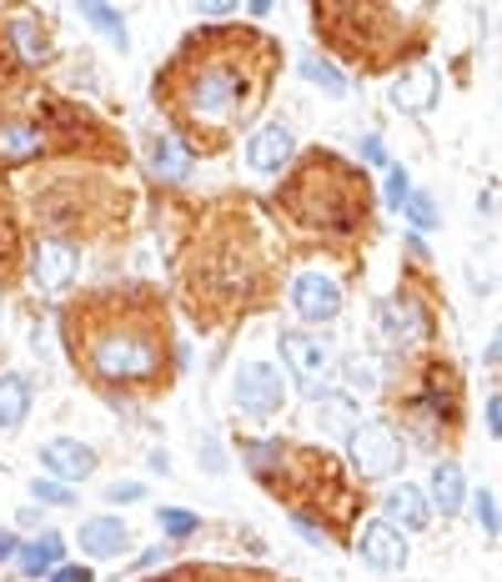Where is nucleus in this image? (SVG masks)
<instances>
[{
    "mask_svg": "<svg viewBox=\"0 0 502 582\" xmlns=\"http://www.w3.org/2000/svg\"><path fill=\"white\" fill-rule=\"evenodd\" d=\"M296 71H302V76L312 81V86L327 91V96H347V76H342L337 65L322 61V55H302V65H296Z\"/></svg>",
    "mask_w": 502,
    "mask_h": 582,
    "instance_id": "nucleus-25",
    "label": "nucleus"
},
{
    "mask_svg": "<svg viewBox=\"0 0 502 582\" xmlns=\"http://www.w3.org/2000/svg\"><path fill=\"white\" fill-rule=\"evenodd\" d=\"M197 453L207 457V472H227V463H221V447L211 443V437H207V447H197Z\"/></svg>",
    "mask_w": 502,
    "mask_h": 582,
    "instance_id": "nucleus-37",
    "label": "nucleus"
},
{
    "mask_svg": "<svg viewBox=\"0 0 502 582\" xmlns=\"http://www.w3.org/2000/svg\"><path fill=\"white\" fill-rule=\"evenodd\" d=\"M362 162L367 166H387V146H383V136L372 131V136H362Z\"/></svg>",
    "mask_w": 502,
    "mask_h": 582,
    "instance_id": "nucleus-34",
    "label": "nucleus"
},
{
    "mask_svg": "<svg viewBox=\"0 0 502 582\" xmlns=\"http://www.w3.org/2000/svg\"><path fill=\"white\" fill-rule=\"evenodd\" d=\"M383 512H387V528H397L407 538V532H422L427 522H432V507H427V497H422V487H412V482H397V487H387V497H383Z\"/></svg>",
    "mask_w": 502,
    "mask_h": 582,
    "instance_id": "nucleus-13",
    "label": "nucleus"
},
{
    "mask_svg": "<svg viewBox=\"0 0 502 582\" xmlns=\"http://www.w3.org/2000/svg\"><path fill=\"white\" fill-rule=\"evenodd\" d=\"M35 402V382L25 372H0V432H15L31 417Z\"/></svg>",
    "mask_w": 502,
    "mask_h": 582,
    "instance_id": "nucleus-18",
    "label": "nucleus"
},
{
    "mask_svg": "<svg viewBox=\"0 0 502 582\" xmlns=\"http://www.w3.org/2000/svg\"><path fill=\"white\" fill-rule=\"evenodd\" d=\"M377 326H383V342L387 346H422L427 336H432V316H427V306L417 302V297H393V302H383V312H377Z\"/></svg>",
    "mask_w": 502,
    "mask_h": 582,
    "instance_id": "nucleus-9",
    "label": "nucleus"
},
{
    "mask_svg": "<svg viewBox=\"0 0 502 582\" xmlns=\"http://www.w3.org/2000/svg\"><path fill=\"white\" fill-rule=\"evenodd\" d=\"M146 162H151V172L161 176L166 186H181V181H191V172H197V146H186L181 136H156Z\"/></svg>",
    "mask_w": 502,
    "mask_h": 582,
    "instance_id": "nucleus-16",
    "label": "nucleus"
},
{
    "mask_svg": "<svg viewBox=\"0 0 502 582\" xmlns=\"http://www.w3.org/2000/svg\"><path fill=\"white\" fill-rule=\"evenodd\" d=\"M241 463H247L251 472L272 477L276 467L286 463V447H282V443H241Z\"/></svg>",
    "mask_w": 502,
    "mask_h": 582,
    "instance_id": "nucleus-26",
    "label": "nucleus"
},
{
    "mask_svg": "<svg viewBox=\"0 0 502 582\" xmlns=\"http://www.w3.org/2000/svg\"><path fill=\"white\" fill-rule=\"evenodd\" d=\"M357 552H362V562H367V568H377V572H402L407 558H412L407 538L397 528H387L383 518L367 522V528L357 532Z\"/></svg>",
    "mask_w": 502,
    "mask_h": 582,
    "instance_id": "nucleus-11",
    "label": "nucleus"
},
{
    "mask_svg": "<svg viewBox=\"0 0 502 582\" xmlns=\"http://www.w3.org/2000/svg\"><path fill=\"white\" fill-rule=\"evenodd\" d=\"M45 131L31 121H0V162H31L41 156Z\"/></svg>",
    "mask_w": 502,
    "mask_h": 582,
    "instance_id": "nucleus-23",
    "label": "nucleus"
},
{
    "mask_svg": "<svg viewBox=\"0 0 502 582\" xmlns=\"http://www.w3.org/2000/svg\"><path fill=\"white\" fill-rule=\"evenodd\" d=\"M282 346V362L292 372V382L306 392V397H327V377H332V342L322 332H306V326H286L276 336Z\"/></svg>",
    "mask_w": 502,
    "mask_h": 582,
    "instance_id": "nucleus-4",
    "label": "nucleus"
},
{
    "mask_svg": "<svg viewBox=\"0 0 502 582\" xmlns=\"http://www.w3.org/2000/svg\"><path fill=\"white\" fill-rule=\"evenodd\" d=\"M427 507L432 512H442V518H458L462 507H468V482H462V467L452 463V457H442V463L432 467V482H427Z\"/></svg>",
    "mask_w": 502,
    "mask_h": 582,
    "instance_id": "nucleus-17",
    "label": "nucleus"
},
{
    "mask_svg": "<svg viewBox=\"0 0 502 582\" xmlns=\"http://www.w3.org/2000/svg\"><path fill=\"white\" fill-rule=\"evenodd\" d=\"M231 402H237L247 417H276L286 402L282 372L272 362H241L237 377H231Z\"/></svg>",
    "mask_w": 502,
    "mask_h": 582,
    "instance_id": "nucleus-6",
    "label": "nucleus"
},
{
    "mask_svg": "<svg viewBox=\"0 0 502 582\" xmlns=\"http://www.w3.org/2000/svg\"><path fill=\"white\" fill-rule=\"evenodd\" d=\"M402 216H407V227H412V231H432L437 227V201L412 186V196L402 201Z\"/></svg>",
    "mask_w": 502,
    "mask_h": 582,
    "instance_id": "nucleus-27",
    "label": "nucleus"
},
{
    "mask_svg": "<svg viewBox=\"0 0 502 582\" xmlns=\"http://www.w3.org/2000/svg\"><path fill=\"white\" fill-rule=\"evenodd\" d=\"M31 497H35V502H51V507H71V487L51 482V477H35V482H31Z\"/></svg>",
    "mask_w": 502,
    "mask_h": 582,
    "instance_id": "nucleus-31",
    "label": "nucleus"
},
{
    "mask_svg": "<svg viewBox=\"0 0 502 582\" xmlns=\"http://www.w3.org/2000/svg\"><path fill=\"white\" fill-rule=\"evenodd\" d=\"M81 271V251L66 237H41L31 251V281L41 291H66Z\"/></svg>",
    "mask_w": 502,
    "mask_h": 582,
    "instance_id": "nucleus-8",
    "label": "nucleus"
},
{
    "mask_svg": "<svg viewBox=\"0 0 502 582\" xmlns=\"http://www.w3.org/2000/svg\"><path fill=\"white\" fill-rule=\"evenodd\" d=\"M417 412H422V417H432L442 432L458 422V377H452L448 367H432V372L422 377V397H417Z\"/></svg>",
    "mask_w": 502,
    "mask_h": 582,
    "instance_id": "nucleus-14",
    "label": "nucleus"
},
{
    "mask_svg": "<svg viewBox=\"0 0 502 582\" xmlns=\"http://www.w3.org/2000/svg\"><path fill=\"white\" fill-rule=\"evenodd\" d=\"M51 582H91V568H71V562H66V568L51 572Z\"/></svg>",
    "mask_w": 502,
    "mask_h": 582,
    "instance_id": "nucleus-36",
    "label": "nucleus"
},
{
    "mask_svg": "<svg viewBox=\"0 0 502 582\" xmlns=\"http://www.w3.org/2000/svg\"><path fill=\"white\" fill-rule=\"evenodd\" d=\"M15 562H21V572H31V578H51L55 568H66V538H61V532H41V538L21 542Z\"/></svg>",
    "mask_w": 502,
    "mask_h": 582,
    "instance_id": "nucleus-20",
    "label": "nucleus"
},
{
    "mask_svg": "<svg viewBox=\"0 0 502 582\" xmlns=\"http://www.w3.org/2000/svg\"><path fill=\"white\" fill-rule=\"evenodd\" d=\"M286 211H292L302 227L352 237V231H362L367 206H362V196H357V176L342 172L337 162H312L306 172H296L292 191H286Z\"/></svg>",
    "mask_w": 502,
    "mask_h": 582,
    "instance_id": "nucleus-3",
    "label": "nucleus"
},
{
    "mask_svg": "<svg viewBox=\"0 0 502 582\" xmlns=\"http://www.w3.org/2000/svg\"><path fill=\"white\" fill-rule=\"evenodd\" d=\"M472 518H478V528L488 532V542H498L502 522H498V492H492V487H478V492H472Z\"/></svg>",
    "mask_w": 502,
    "mask_h": 582,
    "instance_id": "nucleus-28",
    "label": "nucleus"
},
{
    "mask_svg": "<svg viewBox=\"0 0 502 582\" xmlns=\"http://www.w3.org/2000/svg\"><path fill=\"white\" fill-rule=\"evenodd\" d=\"M156 522H161L166 538H191L201 528L197 512H186V507H156Z\"/></svg>",
    "mask_w": 502,
    "mask_h": 582,
    "instance_id": "nucleus-29",
    "label": "nucleus"
},
{
    "mask_svg": "<svg viewBox=\"0 0 502 582\" xmlns=\"http://www.w3.org/2000/svg\"><path fill=\"white\" fill-rule=\"evenodd\" d=\"M393 101H397V111H407V116L432 111L437 106V71L432 65H412V71L393 86Z\"/></svg>",
    "mask_w": 502,
    "mask_h": 582,
    "instance_id": "nucleus-19",
    "label": "nucleus"
},
{
    "mask_svg": "<svg viewBox=\"0 0 502 582\" xmlns=\"http://www.w3.org/2000/svg\"><path fill=\"white\" fill-rule=\"evenodd\" d=\"M347 457H352V467H357L362 482L393 477L397 467H402V437H397L393 422H383V417L352 422V432H347Z\"/></svg>",
    "mask_w": 502,
    "mask_h": 582,
    "instance_id": "nucleus-5",
    "label": "nucleus"
},
{
    "mask_svg": "<svg viewBox=\"0 0 502 582\" xmlns=\"http://www.w3.org/2000/svg\"><path fill=\"white\" fill-rule=\"evenodd\" d=\"M81 552H86L91 562H111V558H121V552L132 548V528L121 518H86L81 522Z\"/></svg>",
    "mask_w": 502,
    "mask_h": 582,
    "instance_id": "nucleus-15",
    "label": "nucleus"
},
{
    "mask_svg": "<svg viewBox=\"0 0 502 582\" xmlns=\"http://www.w3.org/2000/svg\"><path fill=\"white\" fill-rule=\"evenodd\" d=\"M151 472H171V457H166V453H151Z\"/></svg>",
    "mask_w": 502,
    "mask_h": 582,
    "instance_id": "nucleus-39",
    "label": "nucleus"
},
{
    "mask_svg": "<svg viewBox=\"0 0 502 582\" xmlns=\"http://www.w3.org/2000/svg\"><path fill=\"white\" fill-rule=\"evenodd\" d=\"M41 467H45V477L61 487L86 482V477L96 472V447L76 443V437H51V443L41 447Z\"/></svg>",
    "mask_w": 502,
    "mask_h": 582,
    "instance_id": "nucleus-10",
    "label": "nucleus"
},
{
    "mask_svg": "<svg viewBox=\"0 0 502 582\" xmlns=\"http://www.w3.org/2000/svg\"><path fill=\"white\" fill-rule=\"evenodd\" d=\"M482 417H488V437H502V397L498 392L488 397V412H482Z\"/></svg>",
    "mask_w": 502,
    "mask_h": 582,
    "instance_id": "nucleus-35",
    "label": "nucleus"
},
{
    "mask_svg": "<svg viewBox=\"0 0 502 582\" xmlns=\"http://www.w3.org/2000/svg\"><path fill=\"white\" fill-rule=\"evenodd\" d=\"M15 552H21V542H15V532H0V562H15Z\"/></svg>",
    "mask_w": 502,
    "mask_h": 582,
    "instance_id": "nucleus-38",
    "label": "nucleus"
},
{
    "mask_svg": "<svg viewBox=\"0 0 502 582\" xmlns=\"http://www.w3.org/2000/svg\"><path fill=\"white\" fill-rule=\"evenodd\" d=\"M81 21H91L101 35H106V41H116L121 51L132 45V35H126V15H121L116 6H96V0H86V6H81Z\"/></svg>",
    "mask_w": 502,
    "mask_h": 582,
    "instance_id": "nucleus-24",
    "label": "nucleus"
},
{
    "mask_svg": "<svg viewBox=\"0 0 502 582\" xmlns=\"http://www.w3.org/2000/svg\"><path fill=\"white\" fill-rule=\"evenodd\" d=\"M292 528L302 532L306 542H317V548H327V528H317V522L306 518V512H292Z\"/></svg>",
    "mask_w": 502,
    "mask_h": 582,
    "instance_id": "nucleus-33",
    "label": "nucleus"
},
{
    "mask_svg": "<svg viewBox=\"0 0 502 582\" xmlns=\"http://www.w3.org/2000/svg\"><path fill=\"white\" fill-rule=\"evenodd\" d=\"M292 312L302 316L306 326H327L342 316V287L327 271H302L292 281Z\"/></svg>",
    "mask_w": 502,
    "mask_h": 582,
    "instance_id": "nucleus-7",
    "label": "nucleus"
},
{
    "mask_svg": "<svg viewBox=\"0 0 502 582\" xmlns=\"http://www.w3.org/2000/svg\"><path fill=\"white\" fill-rule=\"evenodd\" d=\"M292 156H296V136L282 126V121H272V126H262V131H251V141H247V166H251V172L272 176V172H282Z\"/></svg>",
    "mask_w": 502,
    "mask_h": 582,
    "instance_id": "nucleus-12",
    "label": "nucleus"
},
{
    "mask_svg": "<svg viewBox=\"0 0 502 582\" xmlns=\"http://www.w3.org/2000/svg\"><path fill=\"white\" fill-rule=\"evenodd\" d=\"M262 51V41L251 35H207V41H191V51H181L171 61V76H166V101L181 116V126H191L201 141H227L241 121L257 111L266 91V71L251 55Z\"/></svg>",
    "mask_w": 502,
    "mask_h": 582,
    "instance_id": "nucleus-1",
    "label": "nucleus"
},
{
    "mask_svg": "<svg viewBox=\"0 0 502 582\" xmlns=\"http://www.w3.org/2000/svg\"><path fill=\"white\" fill-rule=\"evenodd\" d=\"M142 497H146L142 482H111V487H106V502H116V507H121V502H142Z\"/></svg>",
    "mask_w": 502,
    "mask_h": 582,
    "instance_id": "nucleus-32",
    "label": "nucleus"
},
{
    "mask_svg": "<svg viewBox=\"0 0 502 582\" xmlns=\"http://www.w3.org/2000/svg\"><path fill=\"white\" fill-rule=\"evenodd\" d=\"M407 196H412V176H407V166H387V206L402 211Z\"/></svg>",
    "mask_w": 502,
    "mask_h": 582,
    "instance_id": "nucleus-30",
    "label": "nucleus"
},
{
    "mask_svg": "<svg viewBox=\"0 0 502 582\" xmlns=\"http://www.w3.org/2000/svg\"><path fill=\"white\" fill-rule=\"evenodd\" d=\"M342 387L352 397H367V392H383L387 387V362L377 352H352L342 362Z\"/></svg>",
    "mask_w": 502,
    "mask_h": 582,
    "instance_id": "nucleus-21",
    "label": "nucleus"
},
{
    "mask_svg": "<svg viewBox=\"0 0 502 582\" xmlns=\"http://www.w3.org/2000/svg\"><path fill=\"white\" fill-rule=\"evenodd\" d=\"M86 362L101 382H151L161 372V332L146 316H106L86 332Z\"/></svg>",
    "mask_w": 502,
    "mask_h": 582,
    "instance_id": "nucleus-2",
    "label": "nucleus"
},
{
    "mask_svg": "<svg viewBox=\"0 0 502 582\" xmlns=\"http://www.w3.org/2000/svg\"><path fill=\"white\" fill-rule=\"evenodd\" d=\"M6 35H11L21 65H45V61H51V35H45L41 21H31V15H15V21L6 25Z\"/></svg>",
    "mask_w": 502,
    "mask_h": 582,
    "instance_id": "nucleus-22",
    "label": "nucleus"
}]
</instances>
